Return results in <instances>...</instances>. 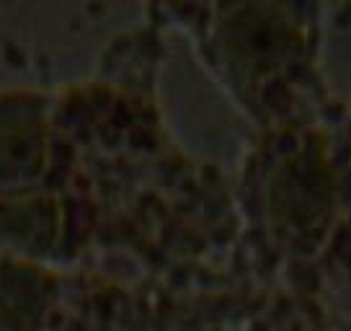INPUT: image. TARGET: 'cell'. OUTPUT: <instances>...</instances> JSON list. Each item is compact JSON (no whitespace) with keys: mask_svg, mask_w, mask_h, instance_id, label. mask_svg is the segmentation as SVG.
<instances>
[{"mask_svg":"<svg viewBox=\"0 0 351 331\" xmlns=\"http://www.w3.org/2000/svg\"><path fill=\"white\" fill-rule=\"evenodd\" d=\"M106 310H109L106 285H104L101 277H96V285L90 290V298H88L86 308L80 310V316L65 331H106Z\"/></svg>","mask_w":351,"mask_h":331,"instance_id":"3957f363","label":"cell"},{"mask_svg":"<svg viewBox=\"0 0 351 331\" xmlns=\"http://www.w3.org/2000/svg\"><path fill=\"white\" fill-rule=\"evenodd\" d=\"M70 194V158L57 124L55 86L0 83V202Z\"/></svg>","mask_w":351,"mask_h":331,"instance_id":"6da1fadb","label":"cell"},{"mask_svg":"<svg viewBox=\"0 0 351 331\" xmlns=\"http://www.w3.org/2000/svg\"><path fill=\"white\" fill-rule=\"evenodd\" d=\"M96 269H60L0 254V331H65L86 308Z\"/></svg>","mask_w":351,"mask_h":331,"instance_id":"7a4b0ae2","label":"cell"}]
</instances>
